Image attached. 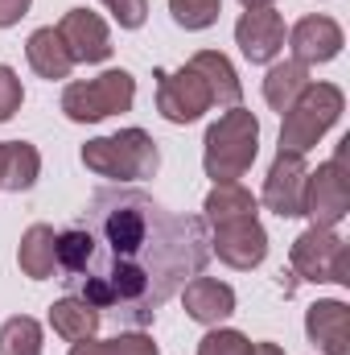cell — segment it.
I'll use <instances>...</instances> for the list:
<instances>
[{"mask_svg":"<svg viewBox=\"0 0 350 355\" xmlns=\"http://www.w3.org/2000/svg\"><path fill=\"white\" fill-rule=\"evenodd\" d=\"M248 335L239 331H210L202 343H198V355H248Z\"/></svg>","mask_w":350,"mask_h":355,"instance_id":"cell-26","label":"cell"},{"mask_svg":"<svg viewBox=\"0 0 350 355\" xmlns=\"http://www.w3.org/2000/svg\"><path fill=\"white\" fill-rule=\"evenodd\" d=\"M248 355H284V347H276V343H252Z\"/></svg>","mask_w":350,"mask_h":355,"instance_id":"cell-30","label":"cell"},{"mask_svg":"<svg viewBox=\"0 0 350 355\" xmlns=\"http://www.w3.org/2000/svg\"><path fill=\"white\" fill-rule=\"evenodd\" d=\"M305 335L326 355H350V306L338 297L313 302L305 314Z\"/></svg>","mask_w":350,"mask_h":355,"instance_id":"cell-15","label":"cell"},{"mask_svg":"<svg viewBox=\"0 0 350 355\" xmlns=\"http://www.w3.org/2000/svg\"><path fill=\"white\" fill-rule=\"evenodd\" d=\"M210 252L231 268H260L268 257V232L260 219H231V223H214V240Z\"/></svg>","mask_w":350,"mask_h":355,"instance_id":"cell-10","label":"cell"},{"mask_svg":"<svg viewBox=\"0 0 350 355\" xmlns=\"http://www.w3.org/2000/svg\"><path fill=\"white\" fill-rule=\"evenodd\" d=\"M347 149L350 137L338 145V157L317 166V174L305 178V215L313 227H338L350 211V178H347Z\"/></svg>","mask_w":350,"mask_h":355,"instance_id":"cell-7","label":"cell"},{"mask_svg":"<svg viewBox=\"0 0 350 355\" xmlns=\"http://www.w3.org/2000/svg\"><path fill=\"white\" fill-rule=\"evenodd\" d=\"M288 265L297 272V281H334L350 285V244L334 227H309L293 240L288 248Z\"/></svg>","mask_w":350,"mask_h":355,"instance_id":"cell-6","label":"cell"},{"mask_svg":"<svg viewBox=\"0 0 350 355\" xmlns=\"http://www.w3.org/2000/svg\"><path fill=\"white\" fill-rule=\"evenodd\" d=\"M25 58H29V67H33L42 79H66L71 67H75V58L66 54V46H62V37H58L54 25L29 33V42H25Z\"/></svg>","mask_w":350,"mask_h":355,"instance_id":"cell-19","label":"cell"},{"mask_svg":"<svg viewBox=\"0 0 350 355\" xmlns=\"http://www.w3.org/2000/svg\"><path fill=\"white\" fill-rule=\"evenodd\" d=\"M169 12L181 29H210L223 12V0H169Z\"/></svg>","mask_w":350,"mask_h":355,"instance_id":"cell-25","label":"cell"},{"mask_svg":"<svg viewBox=\"0 0 350 355\" xmlns=\"http://www.w3.org/2000/svg\"><path fill=\"white\" fill-rule=\"evenodd\" d=\"M342 25L334 21V17H301L297 25H293V33H288V46H293V58L297 62H305V67H313V62H330V58H338L342 54Z\"/></svg>","mask_w":350,"mask_h":355,"instance_id":"cell-13","label":"cell"},{"mask_svg":"<svg viewBox=\"0 0 350 355\" xmlns=\"http://www.w3.org/2000/svg\"><path fill=\"white\" fill-rule=\"evenodd\" d=\"M235 46L256 67L276 62V54L284 50V17L276 8H248L235 25Z\"/></svg>","mask_w":350,"mask_h":355,"instance_id":"cell-11","label":"cell"},{"mask_svg":"<svg viewBox=\"0 0 350 355\" xmlns=\"http://www.w3.org/2000/svg\"><path fill=\"white\" fill-rule=\"evenodd\" d=\"M239 4H243V8H268L272 0H239Z\"/></svg>","mask_w":350,"mask_h":355,"instance_id":"cell-31","label":"cell"},{"mask_svg":"<svg viewBox=\"0 0 350 355\" xmlns=\"http://www.w3.org/2000/svg\"><path fill=\"white\" fill-rule=\"evenodd\" d=\"M202 211H206V223L214 227V223H231V219H252V215L260 211V202H256V194H252L248 186H239V182H219V186L206 194Z\"/></svg>","mask_w":350,"mask_h":355,"instance_id":"cell-22","label":"cell"},{"mask_svg":"<svg viewBox=\"0 0 350 355\" xmlns=\"http://www.w3.org/2000/svg\"><path fill=\"white\" fill-rule=\"evenodd\" d=\"M111 8V17L120 21V29H140L149 17V0H99Z\"/></svg>","mask_w":350,"mask_h":355,"instance_id":"cell-28","label":"cell"},{"mask_svg":"<svg viewBox=\"0 0 350 355\" xmlns=\"http://www.w3.org/2000/svg\"><path fill=\"white\" fill-rule=\"evenodd\" d=\"M21 99H25V91H21V79H17V71L0 62V124L17 116Z\"/></svg>","mask_w":350,"mask_h":355,"instance_id":"cell-27","label":"cell"},{"mask_svg":"<svg viewBox=\"0 0 350 355\" xmlns=\"http://www.w3.org/2000/svg\"><path fill=\"white\" fill-rule=\"evenodd\" d=\"M29 4H33V0H0V29L17 25V21L29 12Z\"/></svg>","mask_w":350,"mask_h":355,"instance_id":"cell-29","label":"cell"},{"mask_svg":"<svg viewBox=\"0 0 350 355\" xmlns=\"http://www.w3.org/2000/svg\"><path fill=\"white\" fill-rule=\"evenodd\" d=\"M313 79H309V67L305 62H272L268 67V75H264V99H268V107L272 112H288L293 107V99L301 95V91L309 87Z\"/></svg>","mask_w":350,"mask_h":355,"instance_id":"cell-21","label":"cell"},{"mask_svg":"<svg viewBox=\"0 0 350 355\" xmlns=\"http://www.w3.org/2000/svg\"><path fill=\"white\" fill-rule=\"evenodd\" d=\"M0 355H42V322L29 314H12L0 327Z\"/></svg>","mask_w":350,"mask_h":355,"instance_id":"cell-23","label":"cell"},{"mask_svg":"<svg viewBox=\"0 0 350 355\" xmlns=\"http://www.w3.org/2000/svg\"><path fill=\"white\" fill-rule=\"evenodd\" d=\"M206 261V219L177 215L136 186H99L79 223L58 232V281L132 331H145Z\"/></svg>","mask_w":350,"mask_h":355,"instance_id":"cell-1","label":"cell"},{"mask_svg":"<svg viewBox=\"0 0 350 355\" xmlns=\"http://www.w3.org/2000/svg\"><path fill=\"white\" fill-rule=\"evenodd\" d=\"M58 37L75 62H103L111 54V33H107L103 17H95L87 8H71L58 21Z\"/></svg>","mask_w":350,"mask_h":355,"instance_id":"cell-12","label":"cell"},{"mask_svg":"<svg viewBox=\"0 0 350 355\" xmlns=\"http://www.w3.org/2000/svg\"><path fill=\"white\" fill-rule=\"evenodd\" d=\"M42 174V153L29 141H0V190H33Z\"/></svg>","mask_w":350,"mask_h":355,"instance_id":"cell-18","label":"cell"},{"mask_svg":"<svg viewBox=\"0 0 350 355\" xmlns=\"http://www.w3.org/2000/svg\"><path fill=\"white\" fill-rule=\"evenodd\" d=\"M71 355H161L149 335H120V339H83L75 343Z\"/></svg>","mask_w":350,"mask_h":355,"instance_id":"cell-24","label":"cell"},{"mask_svg":"<svg viewBox=\"0 0 350 355\" xmlns=\"http://www.w3.org/2000/svg\"><path fill=\"white\" fill-rule=\"evenodd\" d=\"M132 99H136V79L128 71H103L95 79L66 83V91H62V112L75 124H95V120H107L116 112H128Z\"/></svg>","mask_w":350,"mask_h":355,"instance_id":"cell-5","label":"cell"},{"mask_svg":"<svg viewBox=\"0 0 350 355\" xmlns=\"http://www.w3.org/2000/svg\"><path fill=\"white\" fill-rule=\"evenodd\" d=\"M190 67L206 79V87H210V99H214V103H223V107H239L243 83H239V75H235V67H231L227 54H219V50H198V54L190 58Z\"/></svg>","mask_w":350,"mask_h":355,"instance_id":"cell-17","label":"cell"},{"mask_svg":"<svg viewBox=\"0 0 350 355\" xmlns=\"http://www.w3.org/2000/svg\"><path fill=\"white\" fill-rule=\"evenodd\" d=\"M305 178H309L305 157H297V153H276L272 170H268V178H264L260 202L268 207V211H276L280 219L305 215Z\"/></svg>","mask_w":350,"mask_h":355,"instance_id":"cell-9","label":"cell"},{"mask_svg":"<svg viewBox=\"0 0 350 355\" xmlns=\"http://www.w3.org/2000/svg\"><path fill=\"white\" fill-rule=\"evenodd\" d=\"M99 310L87 306L83 297H75V293H66V297H58L54 306H50V327H54V335H62L66 343H83L91 339L95 331H99Z\"/></svg>","mask_w":350,"mask_h":355,"instance_id":"cell-20","label":"cell"},{"mask_svg":"<svg viewBox=\"0 0 350 355\" xmlns=\"http://www.w3.org/2000/svg\"><path fill=\"white\" fill-rule=\"evenodd\" d=\"M83 166L99 178H111V182H140V178H153L161 170V153L145 128H124V132L87 141Z\"/></svg>","mask_w":350,"mask_h":355,"instance_id":"cell-3","label":"cell"},{"mask_svg":"<svg viewBox=\"0 0 350 355\" xmlns=\"http://www.w3.org/2000/svg\"><path fill=\"white\" fill-rule=\"evenodd\" d=\"M256 153H260V120L243 107H231L206 128L202 170H206V178H214V186L219 182H239L256 166Z\"/></svg>","mask_w":350,"mask_h":355,"instance_id":"cell-2","label":"cell"},{"mask_svg":"<svg viewBox=\"0 0 350 355\" xmlns=\"http://www.w3.org/2000/svg\"><path fill=\"white\" fill-rule=\"evenodd\" d=\"M17 265L29 281H46L58 272V232L50 223H33L25 236H21V248H17Z\"/></svg>","mask_w":350,"mask_h":355,"instance_id":"cell-16","label":"cell"},{"mask_svg":"<svg viewBox=\"0 0 350 355\" xmlns=\"http://www.w3.org/2000/svg\"><path fill=\"white\" fill-rule=\"evenodd\" d=\"M181 302H185V314L202 327H219L235 314V289L214 277H202V272L181 285Z\"/></svg>","mask_w":350,"mask_h":355,"instance_id":"cell-14","label":"cell"},{"mask_svg":"<svg viewBox=\"0 0 350 355\" xmlns=\"http://www.w3.org/2000/svg\"><path fill=\"white\" fill-rule=\"evenodd\" d=\"M347 107V95L334 87V83H309L293 99V107L284 112V124H280V149L276 153H297L305 157L342 116Z\"/></svg>","mask_w":350,"mask_h":355,"instance_id":"cell-4","label":"cell"},{"mask_svg":"<svg viewBox=\"0 0 350 355\" xmlns=\"http://www.w3.org/2000/svg\"><path fill=\"white\" fill-rule=\"evenodd\" d=\"M214 107L206 79L185 62L177 71H157V112L169 124H194Z\"/></svg>","mask_w":350,"mask_h":355,"instance_id":"cell-8","label":"cell"}]
</instances>
